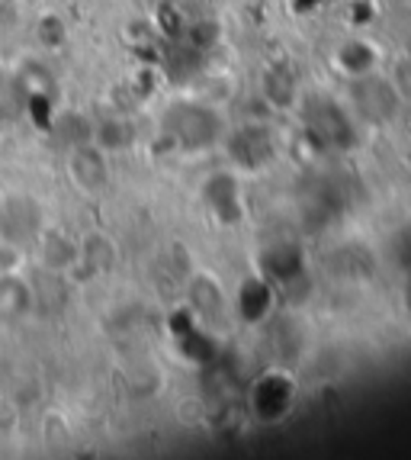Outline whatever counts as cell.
Segmentation results:
<instances>
[{"mask_svg":"<svg viewBox=\"0 0 411 460\" xmlns=\"http://www.w3.org/2000/svg\"><path fill=\"white\" fill-rule=\"evenodd\" d=\"M264 93H267V100H270L274 107L290 110L293 103H299V81H296V75H293V71H286V68L267 71Z\"/></svg>","mask_w":411,"mask_h":460,"instance_id":"obj_15","label":"cell"},{"mask_svg":"<svg viewBox=\"0 0 411 460\" xmlns=\"http://www.w3.org/2000/svg\"><path fill=\"white\" fill-rule=\"evenodd\" d=\"M48 229L42 199L26 190H7L0 197V242L10 248H36Z\"/></svg>","mask_w":411,"mask_h":460,"instance_id":"obj_3","label":"cell"},{"mask_svg":"<svg viewBox=\"0 0 411 460\" xmlns=\"http://www.w3.org/2000/svg\"><path fill=\"white\" fill-rule=\"evenodd\" d=\"M77 245H81V264H84V268H93V270H109L116 264V258H119L113 242H109L107 235H100V232L81 238Z\"/></svg>","mask_w":411,"mask_h":460,"instance_id":"obj_16","label":"cell"},{"mask_svg":"<svg viewBox=\"0 0 411 460\" xmlns=\"http://www.w3.org/2000/svg\"><path fill=\"white\" fill-rule=\"evenodd\" d=\"M52 126L58 129L61 142H65L68 148L81 146V142H93V123H91V116H84V113H74V110H68V113H55Z\"/></svg>","mask_w":411,"mask_h":460,"instance_id":"obj_17","label":"cell"},{"mask_svg":"<svg viewBox=\"0 0 411 460\" xmlns=\"http://www.w3.org/2000/svg\"><path fill=\"white\" fill-rule=\"evenodd\" d=\"M10 84H13L20 103H46L48 97L55 93V77L52 71L46 68L36 58H23L10 71Z\"/></svg>","mask_w":411,"mask_h":460,"instance_id":"obj_12","label":"cell"},{"mask_svg":"<svg viewBox=\"0 0 411 460\" xmlns=\"http://www.w3.org/2000/svg\"><path fill=\"white\" fill-rule=\"evenodd\" d=\"M65 174H68L71 187L84 197H100L113 184V168H109V152L97 146V142H81L71 146L65 155Z\"/></svg>","mask_w":411,"mask_h":460,"instance_id":"obj_7","label":"cell"},{"mask_svg":"<svg viewBox=\"0 0 411 460\" xmlns=\"http://www.w3.org/2000/svg\"><path fill=\"white\" fill-rule=\"evenodd\" d=\"M386 55L376 46L370 36H344L335 49H331V68L344 77V81H354V77L373 75L382 71Z\"/></svg>","mask_w":411,"mask_h":460,"instance_id":"obj_9","label":"cell"},{"mask_svg":"<svg viewBox=\"0 0 411 460\" xmlns=\"http://www.w3.org/2000/svg\"><path fill=\"white\" fill-rule=\"evenodd\" d=\"M260 274L270 280L274 287H283L290 284L293 277L302 274V252L290 242H280V245L267 248L260 254Z\"/></svg>","mask_w":411,"mask_h":460,"instance_id":"obj_14","label":"cell"},{"mask_svg":"<svg viewBox=\"0 0 411 460\" xmlns=\"http://www.w3.org/2000/svg\"><path fill=\"white\" fill-rule=\"evenodd\" d=\"M36 313V290L23 274H0V325L13 329Z\"/></svg>","mask_w":411,"mask_h":460,"instance_id":"obj_10","label":"cell"},{"mask_svg":"<svg viewBox=\"0 0 411 460\" xmlns=\"http://www.w3.org/2000/svg\"><path fill=\"white\" fill-rule=\"evenodd\" d=\"M225 158L238 174H258V171L270 168L276 158V136L267 123H244L238 129L225 132L222 138Z\"/></svg>","mask_w":411,"mask_h":460,"instance_id":"obj_5","label":"cell"},{"mask_svg":"<svg viewBox=\"0 0 411 460\" xmlns=\"http://www.w3.org/2000/svg\"><path fill=\"white\" fill-rule=\"evenodd\" d=\"M296 113L305 136L312 138L319 148H328V152L357 148L360 123L354 119L344 100L331 97V93H305L296 103Z\"/></svg>","mask_w":411,"mask_h":460,"instance_id":"obj_2","label":"cell"},{"mask_svg":"<svg viewBox=\"0 0 411 460\" xmlns=\"http://www.w3.org/2000/svg\"><path fill=\"white\" fill-rule=\"evenodd\" d=\"M36 252L48 274H68V270L81 268V245L55 229L42 232V238L36 242Z\"/></svg>","mask_w":411,"mask_h":460,"instance_id":"obj_13","label":"cell"},{"mask_svg":"<svg viewBox=\"0 0 411 460\" xmlns=\"http://www.w3.org/2000/svg\"><path fill=\"white\" fill-rule=\"evenodd\" d=\"M276 287L264 274H251L235 290V313L244 325H260L274 313Z\"/></svg>","mask_w":411,"mask_h":460,"instance_id":"obj_11","label":"cell"},{"mask_svg":"<svg viewBox=\"0 0 411 460\" xmlns=\"http://www.w3.org/2000/svg\"><path fill=\"white\" fill-rule=\"evenodd\" d=\"M299 399V384L296 376H290L286 370H267L254 380L251 393H248V406H251L254 419L264 425H276L283 419H290V412L296 409Z\"/></svg>","mask_w":411,"mask_h":460,"instance_id":"obj_6","label":"cell"},{"mask_svg":"<svg viewBox=\"0 0 411 460\" xmlns=\"http://www.w3.org/2000/svg\"><path fill=\"white\" fill-rule=\"evenodd\" d=\"M161 132L171 146H177L180 152L203 155L222 148L225 138V119L213 103L203 100H171L168 107L161 110Z\"/></svg>","mask_w":411,"mask_h":460,"instance_id":"obj_1","label":"cell"},{"mask_svg":"<svg viewBox=\"0 0 411 460\" xmlns=\"http://www.w3.org/2000/svg\"><path fill=\"white\" fill-rule=\"evenodd\" d=\"M16 16H20L16 0H0V36H4L10 26H16Z\"/></svg>","mask_w":411,"mask_h":460,"instance_id":"obj_19","label":"cell"},{"mask_svg":"<svg viewBox=\"0 0 411 460\" xmlns=\"http://www.w3.org/2000/svg\"><path fill=\"white\" fill-rule=\"evenodd\" d=\"M344 103H347V110L354 113L357 123H370V126H386L402 113V103H398L396 91H392V84L386 81L382 71L347 81Z\"/></svg>","mask_w":411,"mask_h":460,"instance_id":"obj_4","label":"cell"},{"mask_svg":"<svg viewBox=\"0 0 411 460\" xmlns=\"http://www.w3.org/2000/svg\"><path fill=\"white\" fill-rule=\"evenodd\" d=\"M16 268H20V248H10L0 242V274H10Z\"/></svg>","mask_w":411,"mask_h":460,"instance_id":"obj_20","label":"cell"},{"mask_svg":"<svg viewBox=\"0 0 411 460\" xmlns=\"http://www.w3.org/2000/svg\"><path fill=\"white\" fill-rule=\"evenodd\" d=\"M382 75H386V81L392 84V91H396L398 103L411 107V55L405 52V55H398V58H392Z\"/></svg>","mask_w":411,"mask_h":460,"instance_id":"obj_18","label":"cell"},{"mask_svg":"<svg viewBox=\"0 0 411 460\" xmlns=\"http://www.w3.org/2000/svg\"><path fill=\"white\" fill-rule=\"evenodd\" d=\"M199 199L203 207L213 213V219H219L222 226L241 223L244 216V199H241V184H238V171H213L199 187Z\"/></svg>","mask_w":411,"mask_h":460,"instance_id":"obj_8","label":"cell"}]
</instances>
